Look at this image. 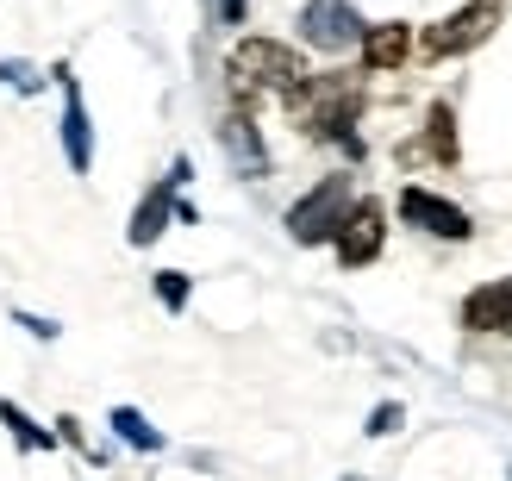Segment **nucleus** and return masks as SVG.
I'll return each mask as SVG.
<instances>
[{"label":"nucleus","mask_w":512,"mask_h":481,"mask_svg":"<svg viewBox=\"0 0 512 481\" xmlns=\"http://www.w3.org/2000/svg\"><path fill=\"white\" fill-rule=\"evenodd\" d=\"M288 113L306 138H338L350 157H363V138H356V119H363V82L356 75H306L288 94Z\"/></svg>","instance_id":"nucleus-1"},{"label":"nucleus","mask_w":512,"mask_h":481,"mask_svg":"<svg viewBox=\"0 0 512 481\" xmlns=\"http://www.w3.org/2000/svg\"><path fill=\"white\" fill-rule=\"evenodd\" d=\"M225 75H232V94L244 107H256L263 94H281L288 100L300 82H306V57L281 38H238L232 57H225Z\"/></svg>","instance_id":"nucleus-2"},{"label":"nucleus","mask_w":512,"mask_h":481,"mask_svg":"<svg viewBox=\"0 0 512 481\" xmlns=\"http://www.w3.org/2000/svg\"><path fill=\"white\" fill-rule=\"evenodd\" d=\"M500 32V0H463L450 19L425 25V32L413 38V50L425 63H444V57H469L475 44H488Z\"/></svg>","instance_id":"nucleus-3"},{"label":"nucleus","mask_w":512,"mask_h":481,"mask_svg":"<svg viewBox=\"0 0 512 481\" xmlns=\"http://www.w3.org/2000/svg\"><path fill=\"white\" fill-rule=\"evenodd\" d=\"M350 213V175H325L288 207V238L294 244H331Z\"/></svg>","instance_id":"nucleus-4"},{"label":"nucleus","mask_w":512,"mask_h":481,"mask_svg":"<svg viewBox=\"0 0 512 481\" xmlns=\"http://www.w3.org/2000/svg\"><path fill=\"white\" fill-rule=\"evenodd\" d=\"M363 32H369V25H363V13H356L350 0H306V7H300V38L313 50H325V57L356 50Z\"/></svg>","instance_id":"nucleus-5"},{"label":"nucleus","mask_w":512,"mask_h":481,"mask_svg":"<svg viewBox=\"0 0 512 481\" xmlns=\"http://www.w3.org/2000/svg\"><path fill=\"white\" fill-rule=\"evenodd\" d=\"M381 244H388V207H381V200H350L338 238H331L338 263H344V269H369V263L381 257Z\"/></svg>","instance_id":"nucleus-6"},{"label":"nucleus","mask_w":512,"mask_h":481,"mask_svg":"<svg viewBox=\"0 0 512 481\" xmlns=\"http://www.w3.org/2000/svg\"><path fill=\"white\" fill-rule=\"evenodd\" d=\"M400 219L413 225V232L444 238V244H469V238H475V219L456 207V200L431 194V188H400Z\"/></svg>","instance_id":"nucleus-7"},{"label":"nucleus","mask_w":512,"mask_h":481,"mask_svg":"<svg viewBox=\"0 0 512 481\" xmlns=\"http://www.w3.org/2000/svg\"><path fill=\"white\" fill-rule=\"evenodd\" d=\"M188 175H194V163H188V157H175L163 182H157V188H150V194L138 200L132 225H125V238H132L138 250H144V244H157V238L169 232V219H175V200H182V182H188Z\"/></svg>","instance_id":"nucleus-8"},{"label":"nucleus","mask_w":512,"mask_h":481,"mask_svg":"<svg viewBox=\"0 0 512 481\" xmlns=\"http://www.w3.org/2000/svg\"><path fill=\"white\" fill-rule=\"evenodd\" d=\"M57 82H63V157L75 175H88L94 169V125H88V107H82V82H75L69 69H57Z\"/></svg>","instance_id":"nucleus-9"},{"label":"nucleus","mask_w":512,"mask_h":481,"mask_svg":"<svg viewBox=\"0 0 512 481\" xmlns=\"http://www.w3.org/2000/svg\"><path fill=\"white\" fill-rule=\"evenodd\" d=\"M463 325L481 332V338H512V275L506 282H481L463 300Z\"/></svg>","instance_id":"nucleus-10"},{"label":"nucleus","mask_w":512,"mask_h":481,"mask_svg":"<svg viewBox=\"0 0 512 481\" xmlns=\"http://www.w3.org/2000/svg\"><path fill=\"white\" fill-rule=\"evenodd\" d=\"M219 144H225V157H232V169L244 175V182L269 175V150H263V132H256L250 113H232V119H225V125H219Z\"/></svg>","instance_id":"nucleus-11"},{"label":"nucleus","mask_w":512,"mask_h":481,"mask_svg":"<svg viewBox=\"0 0 512 481\" xmlns=\"http://www.w3.org/2000/svg\"><path fill=\"white\" fill-rule=\"evenodd\" d=\"M406 57H413V25L406 19H381L363 32V63L369 69H400Z\"/></svg>","instance_id":"nucleus-12"},{"label":"nucleus","mask_w":512,"mask_h":481,"mask_svg":"<svg viewBox=\"0 0 512 481\" xmlns=\"http://www.w3.org/2000/svg\"><path fill=\"white\" fill-rule=\"evenodd\" d=\"M425 157L444 163V169L463 157V150H456V107H450V100H431V107H425Z\"/></svg>","instance_id":"nucleus-13"},{"label":"nucleus","mask_w":512,"mask_h":481,"mask_svg":"<svg viewBox=\"0 0 512 481\" xmlns=\"http://www.w3.org/2000/svg\"><path fill=\"white\" fill-rule=\"evenodd\" d=\"M113 438L132 444V450H163V432H157V425H150L138 407H113Z\"/></svg>","instance_id":"nucleus-14"},{"label":"nucleus","mask_w":512,"mask_h":481,"mask_svg":"<svg viewBox=\"0 0 512 481\" xmlns=\"http://www.w3.org/2000/svg\"><path fill=\"white\" fill-rule=\"evenodd\" d=\"M0 425L13 432V444H19V450H50V444H57V432H44V425H32V419H25V413L13 407V400H0Z\"/></svg>","instance_id":"nucleus-15"},{"label":"nucleus","mask_w":512,"mask_h":481,"mask_svg":"<svg viewBox=\"0 0 512 481\" xmlns=\"http://www.w3.org/2000/svg\"><path fill=\"white\" fill-rule=\"evenodd\" d=\"M150 282H157V300H163L169 313H182V307H188V275H182V269H157Z\"/></svg>","instance_id":"nucleus-16"},{"label":"nucleus","mask_w":512,"mask_h":481,"mask_svg":"<svg viewBox=\"0 0 512 481\" xmlns=\"http://www.w3.org/2000/svg\"><path fill=\"white\" fill-rule=\"evenodd\" d=\"M400 425H406V407H400V400H381V407L369 413V425H363V432H369V438H394Z\"/></svg>","instance_id":"nucleus-17"},{"label":"nucleus","mask_w":512,"mask_h":481,"mask_svg":"<svg viewBox=\"0 0 512 481\" xmlns=\"http://www.w3.org/2000/svg\"><path fill=\"white\" fill-rule=\"evenodd\" d=\"M0 82H7L13 94H38V88H44V75H38L32 63H19V57H7V63H0Z\"/></svg>","instance_id":"nucleus-18"},{"label":"nucleus","mask_w":512,"mask_h":481,"mask_svg":"<svg viewBox=\"0 0 512 481\" xmlns=\"http://www.w3.org/2000/svg\"><path fill=\"white\" fill-rule=\"evenodd\" d=\"M13 325H19V332H32V338H44V344L57 338V319H38V313H25V307L13 313Z\"/></svg>","instance_id":"nucleus-19"},{"label":"nucleus","mask_w":512,"mask_h":481,"mask_svg":"<svg viewBox=\"0 0 512 481\" xmlns=\"http://www.w3.org/2000/svg\"><path fill=\"white\" fill-rule=\"evenodd\" d=\"M244 7H250V0H219V19L225 25H244Z\"/></svg>","instance_id":"nucleus-20"},{"label":"nucleus","mask_w":512,"mask_h":481,"mask_svg":"<svg viewBox=\"0 0 512 481\" xmlns=\"http://www.w3.org/2000/svg\"><path fill=\"white\" fill-rule=\"evenodd\" d=\"M57 444H75V450H82V425H75V419H57Z\"/></svg>","instance_id":"nucleus-21"}]
</instances>
